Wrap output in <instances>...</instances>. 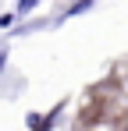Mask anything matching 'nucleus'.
Here are the masks:
<instances>
[{
    "label": "nucleus",
    "mask_w": 128,
    "mask_h": 131,
    "mask_svg": "<svg viewBox=\"0 0 128 131\" xmlns=\"http://www.w3.org/2000/svg\"><path fill=\"white\" fill-rule=\"evenodd\" d=\"M89 7H93V0H78V4H75L68 14H82V11H89Z\"/></svg>",
    "instance_id": "1"
},
{
    "label": "nucleus",
    "mask_w": 128,
    "mask_h": 131,
    "mask_svg": "<svg viewBox=\"0 0 128 131\" xmlns=\"http://www.w3.org/2000/svg\"><path fill=\"white\" fill-rule=\"evenodd\" d=\"M36 4H39V0H18V14H29Z\"/></svg>",
    "instance_id": "2"
},
{
    "label": "nucleus",
    "mask_w": 128,
    "mask_h": 131,
    "mask_svg": "<svg viewBox=\"0 0 128 131\" xmlns=\"http://www.w3.org/2000/svg\"><path fill=\"white\" fill-rule=\"evenodd\" d=\"M4 64H7V46L0 43V71H4Z\"/></svg>",
    "instance_id": "3"
}]
</instances>
